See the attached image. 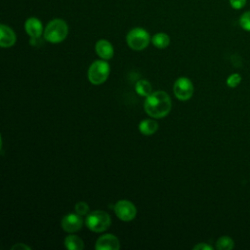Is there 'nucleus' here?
Wrapping results in <instances>:
<instances>
[{
	"mask_svg": "<svg viewBox=\"0 0 250 250\" xmlns=\"http://www.w3.org/2000/svg\"><path fill=\"white\" fill-rule=\"evenodd\" d=\"M193 250H212L213 247L211 245H208L206 243H198L193 246Z\"/></svg>",
	"mask_w": 250,
	"mask_h": 250,
	"instance_id": "22",
	"label": "nucleus"
},
{
	"mask_svg": "<svg viewBox=\"0 0 250 250\" xmlns=\"http://www.w3.org/2000/svg\"><path fill=\"white\" fill-rule=\"evenodd\" d=\"M24 29H25V32L28 34V36L31 37L32 39L39 38L44 32L43 24L41 21L35 17H30L25 21Z\"/></svg>",
	"mask_w": 250,
	"mask_h": 250,
	"instance_id": "10",
	"label": "nucleus"
},
{
	"mask_svg": "<svg viewBox=\"0 0 250 250\" xmlns=\"http://www.w3.org/2000/svg\"><path fill=\"white\" fill-rule=\"evenodd\" d=\"M144 108L150 117L163 118L171 111L172 102L166 92L156 91L146 98Z\"/></svg>",
	"mask_w": 250,
	"mask_h": 250,
	"instance_id": "1",
	"label": "nucleus"
},
{
	"mask_svg": "<svg viewBox=\"0 0 250 250\" xmlns=\"http://www.w3.org/2000/svg\"><path fill=\"white\" fill-rule=\"evenodd\" d=\"M135 90L139 96L146 98L147 96H149L152 93V86L148 81L141 79L136 83Z\"/></svg>",
	"mask_w": 250,
	"mask_h": 250,
	"instance_id": "16",
	"label": "nucleus"
},
{
	"mask_svg": "<svg viewBox=\"0 0 250 250\" xmlns=\"http://www.w3.org/2000/svg\"><path fill=\"white\" fill-rule=\"evenodd\" d=\"M173 92L178 100L188 101L193 95L192 82L188 77H180L174 83Z\"/></svg>",
	"mask_w": 250,
	"mask_h": 250,
	"instance_id": "6",
	"label": "nucleus"
},
{
	"mask_svg": "<svg viewBox=\"0 0 250 250\" xmlns=\"http://www.w3.org/2000/svg\"><path fill=\"white\" fill-rule=\"evenodd\" d=\"M114 213L123 222H130L135 219L137 214L136 206L129 200H119L114 205Z\"/></svg>",
	"mask_w": 250,
	"mask_h": 250,
	"instance_id": "7",
	"label": "nucleus"
},
{
	"mask_svg": "<svg viewBox=\"0 0 250 250\" xmlns=\"http://www.w3.org/2000/svg\"><path fill=\"white\" fill-rule=\"evenodd\" d=\"M95 248L97 250H118L120 248V242L115 235L106 233L98 238Z\"/></svg>",
	"mask_w": 250,
	"mask_h": 250,
	"instance_id": "9",
	"label": "nucleus"
},
{
	"mask_svg": "<svg viewBox=\"0 0 250 250\" xmlns=\"http://www.w3.org/2000/svg\"><path fill=\"white\" fill-rule=\"evenodd\" d=\"M240 26L247 31H250V11L245 12L239 19Z\"/></svg>",
	"mask_w": 250,
	"mask_h": 250,
	"instance_id": "19",
	"label": "nucleus"
},
{
	"mask_svg": "<svg viewBox=\"0 0 250 250\" xmlns=\"http://www.w3.org/2000/svg\"><path fill=\"white\" fill-rule=\"evenodd\" d=\"M241 81V76L238 73H233L229 75L227 79V84L230 88H235Z\"/></svg>",
	"mask_w": 250,
	"mask_h": 250,
	"instance_id": "20",
	"label": "nucleus"
},
{
	"mask_svg": "<svg viewBox=\"0 0 250 250\" xmlns=\"http://www.w3.org/2000/svg\"><path fill=\"white\" fill-rule=\"evenodd\" d=\"M64 246L68 250H83L84 242L79 236L69 234L64 238Z\"/></svg>",
	"mask_w": 250,
	"mask_h": 250,
	"instance_id": "14",
	"label": "nucleus"
},
{
	"mask_svg": "<svg viewBox=\"0 0 250 250\" xmlns=\"http://www.w3.org/2000/svg\"><path fill=\"white\" fill-rule=\"evenodd\" d=\"M110 67L105 60L95 61L88 69V79L94 85L103 84L108 77Z\"/></svg>",
	"mask_w": 250,
	"mask_h": 250,
	"instance_id": "5",
	"label": "nucleus"
},
{
	"mask_svg": "<svg viewBox=\"0 0 250 250\" xmlns=\"http://www.w3.org/2000/svg\"><path fill=\"white\" fill-rule=\"evenodd\" d=\"M83 216L75 213H69L67 215H65L61 222V226L62 229L69 233L75 232L79 229H81L82 226H83Z\"/></svg>",
	"mask_w": 250,
	"mask_h": 250,
	"instance_id": "8",
	"label": "nucleus"
},
{
	"mask_svg": "<svg viewBox=\"0 0 250 250\" xmlns=\"http://www.w3.org/2000/svg\"><path fill=\"white\" fill-rule=\"evenodd\" d=\"M11 249H12V250H30V247L27 246V245L24 244V243L19 242V243H16L15 245H13Z\"/></svg>",
	"mask_w": 250,
	"mask_h": 250,
	"instance_id": "23",
	"label": "nucleus"
},
{
	"mask_svg": "<svg viewBox=\"0 0 250 250\" xmlns=\"http://www.w3.org/2000/svg\"><path fill=\"white\" fill-rule=\"evenodd\" d=\"M95 50L97 55L102 59V60H109L113 57L114 50L111 45V43L105 39H100L97 41L95 45Z\"/></svg>",
	"mask_w": 250,
	"mask_h": 250,
	"instance_id": "12",
	"label": "nucleus"
},
{
	"mask_svg": "<svg viewBox=\"0 0 250 250\" xmlns=\"http://www.w3.org/2000/svg\"><path fill=\"white\" fill-rule=\"evenodd\" d=\"M150 41L149 33L143 27L132 28L126 36L128 46L135 51H142L146 49Z\"/></svg>",
	"mask_w": 250,
	"mask_h": 250,
	"instance_id": "4",
	"label": "nucleus"
},
{
	"mask_svg": "<svg viewBox=\"0 0 250 250\" xmlns=\"http://www.w3.org/2000/svg\"><path fill=\"white\" fill-rule=\"evenodd\" d=\"M17 41V35L15 31L6 24L0 25V46L2 48H10Z\"/></svg>",
	"mask_w": 250,
	"mask_h": 250,
	"instance_id": "11",
	"label": "nucleus"
},
{
	"mask_svg": "<svg viewBox=\"0 0 250 250\" xmlns=\"http://www.w3.org/2000/svg\"><path fill=\"white\" fill-rule=\"evenodd\" d=\"M68 34V25L62 19H54L48 22L44 28V38L50 43L57 44L62 42Z\"/></svg>",
	"mask_w": 250,
	"mask_h": 250,
	"instance_id": "2",
	"label": "nucleus"
},
{
	"mask_svg": "<svg viewBox=\"0 0 250 250\" xmlns=\"http://www.w3.org/2000/svg\"><path fill=\"white\" fill-rule=\"evenodd\" d=\"M158 129V123L154 119H145L139 123V131L146 136L153 135Z\"/></svg>",
	"mask_w": 250,
	"mask_h": 250,
	"instance_id": "13",
	"label": "nucleus"
},
{
	"mask_svg": "<svg viewBox=\"0 0 250 250\" xmlns=\"http://www.w3.org/2000/svg\"><path fill=\"white\" fill-rule=\"evenodd\" d=\"M233 246V240L229 236H222L216 242V248L218 250H231Z\"/></svg>",
	"mask_w": 250,
	"mask_h": 250,
	"instance_id": "17",
	"label": "nucleus"
},
{
	"mask_svg": "<svg viewBox=\"0 0 250 250\" xmlns=\"http://www.w3.org/2000/svg\"><path fill=\"white\" fill-rule=\"evenodd\" d=\"M86 227L94 232H102L106 230L111 225L110 216L103 210L90 212L85 219Z\"/></svg>",
	"mask_w": 250,
	"mask_h": 250,
	"instance_id": "3",
	"label": "nucleus"
},
{
	"mask_svg": "<svg viewBox=\"0 0 250 250\" xmlns=\"http://www.w3.org/2000/svg\"><path fill=\"white\" fill-rule=\"evenodd\" d=\"M74 210H75V212L77 213V214H79V215H81V216H87L89 213H90V207H89V205L86 203V202H84V201H79V202H77L76 204H75V206H74Z\"/></svg>",
	"mask_w": 250,
	"mask_h": 250,
	"instance_id": "18",
	"label": "nucleus"
},
{
	"mask_svg": "<svg viewBox=\"0 0 250 250\" xmlns=\"http://www.w3.org/2000/svg\"><path fill=\"white\" fill-rule=\"evenodd\" d=\"M151 42L154 47L158 49H165L170 44V37L164 32H158L152 36Z\"/></svg>",
	"mask_w": 250,
	"mask_h": 250,
	"instance_id": "15",
	"label": "nucleus"
},
{
	"mask_svg": "<svg viewBox=\"0 0 250 250\" xmlns=\"http://www.w3.org/2000/svg\"><path fill=\"white\" fill-rule=\"evenodd\" d=\"M229 4L233 9L239 10L245 6L246 0H229Z\"/></svg>",
	"mask_w": 250,
	"mask_h": 250,
	"instance_id": "21",
	"label": "nucleus"
}]
</instances>
